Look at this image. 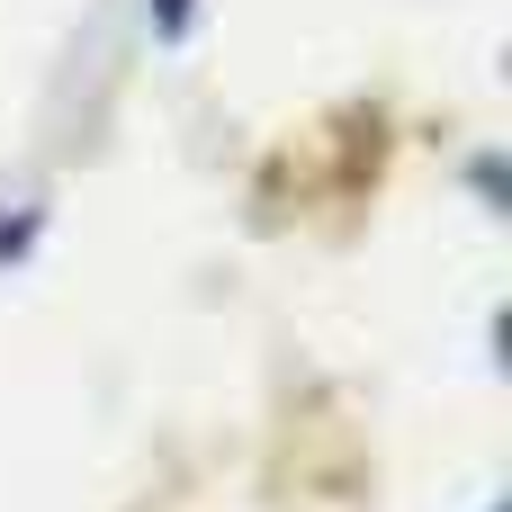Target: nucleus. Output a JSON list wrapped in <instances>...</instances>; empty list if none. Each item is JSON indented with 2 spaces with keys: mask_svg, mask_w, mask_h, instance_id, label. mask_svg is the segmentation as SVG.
Returning a JSON list of instances; mask_svg holds the SVG:
<instances>
[{
  "mask_svg": "<svg viewBox=\"0 0 512 512\" xmlns=\"http://www.w3.org/2000/svg\"><path fill=\"white\" fill-rule=\"evenodd\" d=\"M153 18H162V36H189V0H153Z\"/></svg>",
  "mask_w": 512,
  "mask_h": 512,
  "instance_id": "f257e3e1",
  "label": "nucleus"
},
{
  "mask_svg": "<svg viewBox=\"0 0 512 512\" xmlns=\"http://www.w3.org/2000/svg\"><path fill=\"white\" fill-rule=\"evenodd\" d=\"M27 225H36V216H9V225H0V261H18V252H27V243H18Z\"/></svg>",
  "mask_w": 512,
  "mask_h": 512,
  "instance_id": "f03ea898",
  "label": "nucleus"
}]
</instances>
